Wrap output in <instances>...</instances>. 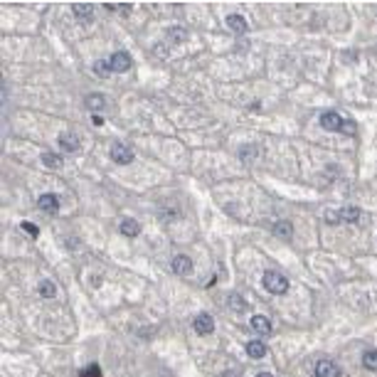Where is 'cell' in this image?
Masks as SVG:
<instances>
[{
	"instance_id": "cell-12",
	"label": "cell",
	"mask_w": 377,
	"mask_h": 377,
	"mask_svg": "<svg viewBox=\"0 0 377 377\" xmlns=\"http://www.w3.org/2000/svg\"><path fill=\"white\" fill-rule=\"evenodd\" d=\"M72 13H74L77 20H84V22H86V20L94 15V8L86 5V3H74V5H72Z\"/></svg>"
},
{
	"instance_id": "cell-30",
	"label": "cell",
	"mask_w": 377,
	"mask_h": 377,
	"mask_svg": "<svg viewBox=\"0 0 377 377\" xmlns=\"http://www.w3.org/2000/svg\"><path fill=\"white\" fill-rule=\"evenodd\" d=\"M256 377H274V375H271V372H259Z\"/></svg>"
},
{
	"instance_id": "cell-4",
	"label": "cell",
	"mask_w": 377,
	"mask_h": 377,
	"mask_svg": "<svg viewBox=\"0 0 377 377\" xmlns=\"http://www.w3.org/2000/svg\"><path fill=\"white\" fill-rule=\"evenodd\" d=\"M109 64H111L113 72H128L133 67V59L128 52H113L111 59H109Z\"/></svg>"
},
{
	"instance_id": "cell-13",
	"label": "cell",
	"mask_w": 377,
	"mask_h": 377,
	"mask_svg": "<svg viewBox=\"0 0 377 377\" xmlns=\"http://www.w3.org/2000/svg\"><path fill=\"white\" fill-rule=\"evenodd\" d=\"M247 352H249V358H264L266 343L264 340H249V343H247Z\"/></svg>"
},
{
	"instance_id": "cell-21",
	"label": "cell",
	"mask_w": 377,
	"mask_h": 377,
	"mask_svg": "<svg viewBox=\"0 0 377 377\" xmlns=\"http://www.w3.org/2000/svg\"><path fill=\"white\" fill-rule=\"evenodd\" d=\"M239 158H242L244 163L254 160V158H256V146H242V148H239Z\"/></svg>"
},
{
	"instance_id": "cell-14",
	"label": "cell",
	"mask_w": 377,
	"mask_h": 377,
	"mask_svg": "<svg viewBox=\"0 0 377 377\" xmlns=\"http://www.w3.org/2000/svg\"><path fill=\"white\" fill-rule=\"evenodd\" d=\"M84 104H86V109H91V111H101V109L106 106V99L101 97V94H89V97L84 99Z\"/></svg>"
},
{
	"instance_id": "cell-28",
	"label": "cell",
	"mask_w": 377,
	"mask_h": 377,
	"mask_svg": "<svg viewBox=\"0 0 377 377\" xmlns=\"http://www.w3.org/2000/svg\"><path fill=\"white\" fill-rule=\"evenodd\" d=\"M340 133H345V136H355V124H352V121H345Z\"/></svg>"
},
{
	"instance_id": "cell-10",
	"label": "cell",
	"mask_w": 377,
	"mask_h": 377,
	"mask_svg": "<svg viewBox=\"0 0 377 377\" xmlns=\"http://www.w3.org/2000/svg\"><path fill=\"white\" fill-rule=\"evenodd\" d=\"M37 207H40L42 212H57V209H59V197L52 195V193L40 195V200H37Z\"/></svg>"
},
{
	"instance_id": "cell-18",
	"label": "cell",
	"mask_w": 377,
	"mask_h": 377,
	"mask_svg": "<svg viewBox=\"0 0 377 377\" xmlns=\"http://www.w3.org/2000/svg\"><path fill=\"white\" fill-rule=\"evenodd\" d=\"M37 291H40L42 298H55V296H57V286H55V281H42Z\"/></svg>"
},
{
	"instance_id": "cell-24",
	"label": "cell",
	"mask_w": 377,
	"mask_h": 377,
	"mask_svg": "<svg viewBox=\"0 0 377 377\" xmlns=\"http://www.w3.org/2000/svg\"><path fill=\"white\" fill-rule=\"evenodd\" d=\"M20 227H22V229L28 232L30 237H37V234H40V227H37V224H32V222H22Z\"/></svg>"
},
{
	"instance_id": "cell-15",
	"label": "cell",
	"mask_w": 377,
	"mask_h": 377,
	"mask_svg": "<svg viewBox=\"0 0 377 377\" xmlns=\"http://www.w3.org/2000/svg\"><path fill=\"white\" fill-rule=\"evenodd\" d=\"M121 232H124L126 237H138L140 224L136 222V220H124V222H121Z\"/></svg>"
},
{
	"instance_id": "cell-9",
	"label": "cell",
	"mask_w": 377,
	"mask_h": 377,
	"mask_svg": "<svg viewBox=\"0 0 377 377\" xmlns=\"http://www.w3.org/2000/svg\"><path fill=\"white\" fill-rule=\"evenodd\" d=\"M173 271H175V274H180V276L190 274V271H193V259H187L185 254L173 256Z\"/></svg>"
},
{
	"instance_id": "cell-5",
	"label": "cell",
	"mask_w": 377,
	"mask_h": 377,
	"mask_svg": "<svg viewBox=\"0 0 377 377\" xmlns=\"http://www.w3.org/2000/svg\"><path fill=\"white\" fill-rule=\"evenodd\" d=\"M343 119H340V113L335 111H325L321 113V126L325 128V131H343Z\"/></svg>"
},
{
	"instance_id": "cell-8",
	"label": "cell",
	"mask_w": 377,
	"mask_h": 377,
	"mask_svg": "<svg viewBox=\"0 0 377 377\" xmlns=\"http://www.w3.org/2000/svg\"><path fill=\"white\" fill-rule=\"evenodd\" d=\"M227 28L232 30V32H237V35H244L247 30H249V25H247V20L242 17V15H237V13H232V15H227Z\"/></svg>"
},
{
	"instance_id": "cell-2",
	"label": "cell",
	"mask_w": 377,
	"mask_h": 377,
	"mask_svg": "<svg viewBox=\"0 0 377 377\" xmlns=\"http://www.w3.org/2000/svg\"><path fill=\"white\" fill-rule=\"evenodd\" d=\"M111 160L119 166H128L133 163V151L126 146V143H113L111 146Z\"/></svg>"
},
{
	"instance_id": "cell-23",
	"label": "cell",
	"mask_w": 377,
	"mask_h": 377,
	"mask_svg": "<svg viewBox=\"0 0 377 377\" xmlns=\"http://www.w3.org/2000/svg\"><path fill=\"white\" fill-rule=\"evenodd\" d=\"M166 35H168V40H170V42H182L185 37H187V32H185L182 28H170Z\"/></svg>"
},
{
	"instance_id": "cell-16",
	"label": "cell",
	"mask_w": 377,
	"mask_h": 377,
	"mask_svg": "<svg viewBox=\"0 0 377 377\" xmlns=\"http://www.w3.org/2000/svg\"><path fill=\"white\" fill-rule=\"evenodd\" d=\"M340 220L343 222H358L360 220V207H355V205L352 207H343L340 209Z\"/></svg>"
},
{
	"instance_id": "cell-11",
	"label": "cell",
	"mask_w": 377,
	"mask_h": 377,
	"mask_svg": "<svg viewBox=\"0 0 377 377\" xmlns=\"http://www.w3.org/2000/svg\"><path fill=\"white\" fill-rule=\"evenodd\" d=\"M251 331H256L259 335H271V321L264 316H254L251 318Z\"/></svg>"
},
{
	"instance_id": "cell-27",
	"label": "cell",
	"mask_w": 377,
	"mask_h": 377,
	"mask_svg": "<svg viewBox=\"0 0 377 377\" xmlns=\"http://www.w3.org/2000/svg\"><path fill=\"white\" fill-rule=\"evenodd\" d=\"M325 222H328V224L343 222V220H340V212H328V215H325Z\"/></svg>"
},
{
	"instance_id": "cell-20",
	"label": "cell",
	"mask_w": 377,
	"mask_h": 377,
	"mask_svg": "<svg viewBox=\"0 0 377 377\" xmlns=\"http://www.w3.org/2000/svg\"><path fill=\"white\" fill-rule=\"evenodd\" d=\"M363 365L365 370H372V372H377V350H367L363 355Z\"/></svg>"
},
{
	"instance_id": "cell-6",
	"label": "cell",
	"mask_w": 377,
	"mask_h": 377,
	"mask_svg": "<svg viewBox=\"0 0 377 377\" xmlns=\"http://www.w3.org/2000/svg\"><path fill=\"white\" fill-rule=\"evenodd\" d=\"M316 377H340V370L331 360H318L316 363Z\"/></svg>"
},
{
	"instance_id": "cell-1",
	"label": "cell",
	"mask_w": 377,
	"mask_h": 377,
	"mask_svg": "<svg viewBox=\"0 0 377 377\" xmlns=\"http://www.w3.org/2000/svg\"><path fill=\"white\" fill-rule=\"evenodd\" d=\"M262 284H264V289L269 293H286L289 291V279H286L284 274H279V271H266Z\"/></svg>"
},
{
	"instance_id": "cell-3",
	"label": "cell",
	"mask_w": 377,
	"mask_h": 377,
	"mask_svg": "<svg viewBox=\"0 0 377 377\" xmlns=\"http://www.w3.org/2000/svg\"><path fill=\"white\" fill-rule=\"evenodd\" d=\"M193 328H195L197 335H209L215 331V321H212L209 313H197L195 321H193Z\"/></svg>"
},
{
	"instance_id": "cell-7",
	"label": "cell",
	"mask_w": 377,
	"mask_h": 377,
	"mask_svg": "<svg viewBox=\"0 0 377 377\" xmlns=\"http://www.w3.org/2000/svg\"><path fill=\"white\" fill-rule=\"evenodd\" d=\"M79 138L74 136V133H69V131H64V133H59V148L62 151H67V153H74V151H79Z\"/></svg>"
},
{
	"instance_id": "cell-17",
	"label": "cell",
	"mask_w": 377,
	"mask_h": 377,
	"mask_svg": "<svg viewBox=\"0 0 377 377\" xmlns=\"http://www.w3.org/2000/svg\"><path fill=\"white\" fill-rule=\"evenodd\" d=\"M274 232L279 234V237H284V239H289L293 234V224L291 222H286V220H281V222H276L274 224Z\"/></svg>"
},
{
	"instance_id": "cell-26",
	"label": "cell",
	"mask_w": 377,
	"mask_h": 377,
	"mask_svg": "<svg viewBox=\"0 0 377 377\" xmlns=\"http://www.w3.org/2000/svg\"><path fill=\"white\" fill-rule=\"evenodd\" d=\"M232 303H234V306H237V313H242V311H244V301H242V298H239V296H234V293H232V296H229V306H232Z\"/></svg>"
},
{
	"instance_id": "cell-22",
	"label": "cell",
	"mask_w": 377,
	"mask_h": 377,
	"mask_svg": "<svg viewBox=\"0 0 377 377\" xmlns=\"http://www.w3.org/2000/svg\"><path fill=\"white\" fill-rule=\"evenodd\" d=\"M94 72H97L99 77H104V79H106L109 74H113L111 64H109V62H101V59H99V62H94Z\"/></svg>"
},
{
	"instance_id": "cell-25",
	"label": "cell",
	"mask_w": 377,
	"mask_h": 377,
	"mask_svg": "<svg viewBox=\"0 0 377 377\" xmlns=\"http://www.w3.org/2000/svg\"><path fill=\"white\" fill-rule=\"evenodd\" d=\"M82 377H101V370H99V365H89L86 370L82 372Z\"/></svg>"
},
{
	"instance_id": "cell-29",
	"label": "cell",
	"mask_w": 377,
	"mask_h": 377,
	"mask_svg": "<svg viewBox=\"0 0 377 377\" xmlns=\"http://www.w3.org/2000/svg\"><path fill=\"white\" fill-rule=\"evenodd\" d=\"M91 124H94V126H101V124H104V119H101V116H91Z\"/></svg>"
},
{
	"instance_id": "cell-19",
	"label": "cell",
	"mask_w": 377,
	"mask_h": 377,
	"mask_svg": "<svg viewBox=\"0 0 377 377\" xmlns=\"http://www.w3.org/2000/svg\"><path fill=\"white\" fill-rule=\"evenodd\" d=\"M42 163L47 168H62V158L57 153H52V151H44V153H42Z\"/></svg>"
}]
</instances>
